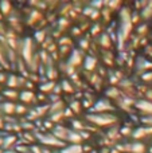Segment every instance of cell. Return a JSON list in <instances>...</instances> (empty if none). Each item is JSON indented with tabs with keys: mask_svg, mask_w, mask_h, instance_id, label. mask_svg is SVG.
<instances>
[{
	"mask_svg": "<svg viewBox=\"0 0 152 153\" xmlns=\"http://www.w3.org/2000/svg\"><path fill=\"white\" fill-rule=\"evenodd\" d=\"M81 149L78 148V146H72V149H69V151H65L63 153H80Z\"/></svg>",
	"mask_w": 152,
	"mask_h": 153,
	"instance_id": "1",
	"label": "cell"
}]
</instances>
